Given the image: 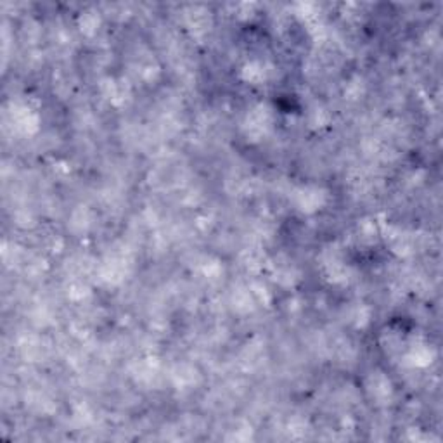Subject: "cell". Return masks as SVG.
Segmentation results:
<instances>
[{
  "instance_id": "6da1fadb",
  "label": "cell",
  "mask_w": 443,
  "mask_h": 443,
  "mask_svg": "<svg viewBox=\"0 0 443 443\" xmlns=\"http://www.w3.org/2000/svg\"><path fill=\"white\" fill-rule=\"evenodd\" d=\"M244 128H246L248 135H255L258 139L266 135V132L272 128V110L266 104H260L255 110H251V113L246 118V123H244Z\"/></svg>"
},
{
  "instance_id": "7a4b0ae2",
  "label": "cell",
  "mask_w": 443,
  "mask_h": 443,
  "mask_svg": "<svg viewBox=\"0 0 443 443\" xmlns=\"http://www.w3.org/2000/svg\"><path fill=\"white\" fill-rule=\"evenodd\" d=\"M324 203H326V194L319 187H303L296 193V204L307 213L320 210Z\"/></svg>"
},
{
  "instance_id": "3957f363",
  "label": "cell",
  "mask_w": 443,
  "mask_h": 443,
  "mask_svg": "<svg viewBox=\"0 0 443 443\" xmlns=\"http://www.w3.org/2000/svg\"><path fill=\"white\" fill-rule=\"evenodd\" d=\"M243 77L246 82L258 85L266 80L269 77V70L265 68L264 63H248L243 70Z\"/></svg>"
}]
</instances>
